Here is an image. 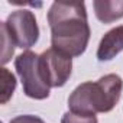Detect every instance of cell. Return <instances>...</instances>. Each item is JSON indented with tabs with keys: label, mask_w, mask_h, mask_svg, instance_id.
<instances>
[{
	"label": "cell",
	"mask_w": 123,
	"mask_h": 123,
	"mask_svg": "<svg viewBox=\"0 0 123 123\" xmlns=\"http://www.w3.org/2000/svg\"><path fill=\"white\" fill-rule=\"evenodd\" d=\"M93 7L101 23H113L123 18V0H94Z\"/></svg>",
	"instance_id": "obj_7"
},
{
	"label": "cell",
	"mask_w": 123,
	"mask_h": 123,
	"mask_svg": "<svg viewBox=\"0 0 123 123\" xmlns=\"http://www.w3.org/2000/svg\"><path fill=\"white\" fill-rule=\"evenodd\" d=\"M15 68L22 81L23 93L33 100H45L51 94V87L43 80L39 55L32 51H25L15 59Z\"/></svg>",
	"instance_id": "obj_3"
},
{
	"label": "cell",
	"mask_w": 123,
	"mask_h": 123,
	"mask_svg": "<svg viewBox=\"0 0 123 123\" xmlns=\"http://www.w3.org/2000/svg\"><path fill=\"white\" fill-rule=\"evenodd\" d=\"M51 43L70 56H81L90 41V26L84 2H54L46 15Z\"/></svg>",
	"instance_id": "obj_1"
},
{
	"label": "cell",
	"mask_w": 123,
	"mask_h": 123,
	"mask_svg": "<svg viewBox=\"0 0 123 123\" xmlns=\"http://www.w3.org/2000/svg\"><path fill=\"white\" fill-rule=\"evenodd\" d=\"M6 29L18 48L29 49L39 39V26L33 12L19 9L12 12L5 20Z\"/></svg>",
	"instance_id": "obj_4"
},
{
	"label": "cell",
	"mask_w": 123,
	"mask_h": 123,
	"mask_svg": "<svg viewBox=\"0 0 123 123\" xmlns=\"http://www.w3.org/2000/svg\"><path fill=\"white\" fill-rule=\"evenodd\" d=\"M0 74H2V100L0 101H2V104H6L12 98L16 90L18 81H16V77L5 67L0 70Z\"/></svg>",
	"instance_id": "obj_8"
},
{
	"label": "cell",
	"mask_w": 123,
	"mask_h": 123,
	"mask_svg": "<svg viewBox=\"0 0 123 123\" xmlns=\"http://www.w3.org/2000/svg\"><path fill=\"white\" fill-rule=\"evenodd\" d=\"M122 51H123V25L116 26L104 33L97 48V59L101 62L111 61Z\"/></svg>",
	"instance_id": "obj_6"
},
{
	"label": "cell",
	"mask_w": 123,
	"mask_h": 123,
	"mask_svg": "<svg viewBox=\"0 0 123 123\" xmlns=\"http://www.w3.org/2000/svg\"><path fill=\"white\" fill-rule=\"evenodd\" d=\"M9 123H45L41 117L33 116V114H20L16 116L15 119H12Z\"/></svg>",
	"instance_id": "obj_11"
},
{
	"label": "cell",
	"mask_w": 123,
	"mask_h": 123,
	"mask_svg": "<svg viewBox=\"0 0 123 123\" xmlns=\"http://www.w3.org/2000/svg\"><path fill=\"white\" fill-rule=\"evenodd\" d=\"M0 31H2V45H3V51H2V64H7L10 58L13 56L15 54V42L12 41L7 29H6V25L5 22H0Z\"/></svg>",
	"instance_id": "obj_9"
},
{
	"label": "cell",
	"mask_w": 123,
	"mask_h": 123,
	"mask_svg": "<svg viewBox=\"0 0 123 123\" xmlns=\"http://www.w3.org/2000/svg\"><path fill=\"white\" fill-rule=\"evenodd\" d=\"M39 65L43 80L51 88L64 87L73 73V56L49 48L39 55Z\"/></svg>",
	"instance_id": "obj_5"
},
{
	"label": "cell",
	"mask_w": 123,
	"mask_h": 123,
	"mask_svg": "<svg viewBox=\"0 0 123 123\" xmlns=\"http://www.w3.org/2000/svg\"><path fill=\"white\" fill-rule=\"evenodd\" d=\"M122 91L123 80L117 74H106L97 81H86L70 94V111L88 114L109 113L119 103Z\"/></svg>",
	"instance_id": "obj_2"
},
{
	"label": "cell",
	"mask_w": 123,
	"mask_h": 123,
	"mask_svg": "<svg viewBox=\"0 0 123 123\" xmlns=\"http://www.w3.org/2000/svg\"><path fill=\"white\" fill-rule=\"evenodd\" d=\"M61 123H98L96 114L67 111L61 117Z\"/></svg>",
	"instance_id": "obj_10"
}]
</instances>
